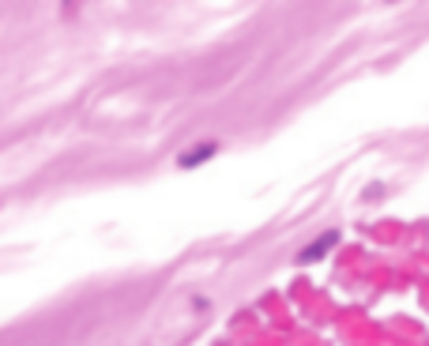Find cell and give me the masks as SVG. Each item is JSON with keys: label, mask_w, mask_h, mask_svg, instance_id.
<instances>
[{"label": "cell", "mask_w": 429, "mask_h": 346, "mask_svg": "<svg viewBox=\"0 0 429 346\" xmlns=\"http://www.w3.org/2000/svg\"><path fill=\"white\" fill-rule=\"evenodd\" d=\"M336 241H339V233H336V230L324 233V237H316L313 245L305 248V252H298V263H316L320 256H328V252H331V245H336Z\"/></svg>", "instance_id": "6da1fadb"}, {"label": "cell", "mask_w": 429, "mask_h": 346, "mask_svg": "<svg viewBox=\"0 0 429 346\" xmlns=\"http://www.w3.org/2000/svg\"><path fill=\"white\" fill-rule=\"evenodd\" d=\"M214 151H219V143H196L192 151H185V155L177 158V166H181V170H196V166H204V162H208Z\"/></svg>", "instance_id": "7a4b0ae2"}]
</instances>
